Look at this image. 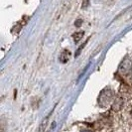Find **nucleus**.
<instances>
[{
  "label": "nucleus",
  "instance_id": "f257e3e1",
  "mask_svg": "<svg viewBox=\"0 0 132 132\" xmlns=\"http://www.w3.org/2000/svg\"><path fill=\"white\" fill-rule=\"evenodd\" d=\"M132 70V63L129 60H125L122 62V64L119 67V72L124 75V76H128L129 73H131Z\"/></svg>",
  "mask_w": 132,
  "mask_h": 132
},
{
  "label": "nucleus",
  "instance_id": "f03ea898",
  "mask_svg": "<svg viewBox=\"0 0 132 132\" xmlns=\"http://www.w3.org/2000/svg\"><path fill=\"white\" fill-rule=\"evenodd\" d=\"M47 123H48V117H46V119L42 122V124H41V129H40V131L43 132L45 129H46V126H47Z\"/></svg>",
  "mask_w": 132,
  "mask_h": 132
}]
</instances>
